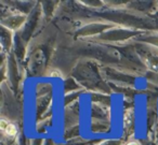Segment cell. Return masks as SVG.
<instances>
[{"label":"cell","instance_id":"7a4b0ae2","mask_svg":"<svg viewBox=\"0 0 158 145\" xmlns=\"http://www.w3.org/2000/svg\"><path fill=\"white\" fill-rule=\"evenodd\" d=\"M133 119H134V116H133V111L132 110H127L123 115V124H125L126 127H130V126L133 124Z\"/></svg>","mask_w":158,"mask_h":145},{"label":"cell","instance_id":"6da1fadb","mask_svg":"<svg viewBox=\"0 0 158 145\" xmlns=\"http://www.w3.org/2000/svg\"><path fill=\"white\" fill-rule=\"evenodd\" d=\"M1 131H2V133L5 134L7 138H15V136L18 135V127H16L15 124L12 123V121H10L7 127L1 130Z\"/></svg>","mask_w":158,"mask_h":145},{"label":"cell","instance_id":"3957f363","mask_svg":"<svg viewBox=\"0 0 158 145\" xmlns=\"http://www.w3.org/2000/svg\"><path fill=\"white\" fill-rule=\"evenodd\" d=\"M126 145H142V144L136 140H131V141H129Z\"/></svg>","mask_w":158,"mask_h":145}]
</instances>
